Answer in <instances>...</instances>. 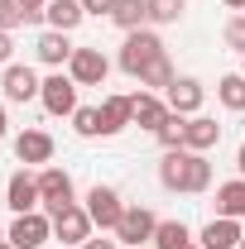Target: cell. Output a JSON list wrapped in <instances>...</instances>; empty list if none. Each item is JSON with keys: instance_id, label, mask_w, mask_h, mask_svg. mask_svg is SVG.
Wrapping results in <instances>:
<instances>
[{"instance_id": "obj_1", "label": "cell", "mask_w": 245, "mask_h": 249, "mask_svg": "<svg viewBox=\"0 0 245 249\" xmlns=\"http://www.w3.org/2000/svg\"><path fill=\"white\" fill-rule=\"evenodd\" d=\"M159 182L168 187V192L197 196V192L212 187V163H207V154H192V149H163V158H159Z\"/></svg>"}, {"instance_id": "obj_2", "label": "cell", "mask_w": 245, "mask_h": 249, "mask_svg": "<svg viewBox=\"0 0 245 249\" xmlns=\"http://www.w3.org/2000/svg\"><path fill=\"white\" fill-rule=\"evenodd\" d=\"M163 53H168V48H163V38L154 29H135V34H125V43H121V72L140 82V72L154 67Z\"/></svg>"}, {"instance_id": "obj_3", "label": "cell", "mask_w": 245, "mask_h": 249, "mask_svg": "<svg viewBox=\"0 0 245 249\" xmlns=\"http://www.w3.org/2000/svg\"><path fill=\"white\" fill-rule=\"evenodd\" d=\"M15 249H39L53 240V216L48 211H24V216L10 220V235H5Z\"/></svg>"}, {"instance_id": "obj_4", "label": "cell", "mask_w": 245, "mask_h": 249, "mask_svg": "<svg viewBox=\"0 0 245 249\" xmlns=\"http://www.w3.org/2000/svg\"><path fill=\"white\" fill-rule=\"evenodd\" d=\"M39 201H43V211L48 216H58L62 206H72L77 201V192H72V173H62V168H39Z\"/></svg>"}, {"instance_id": "obj_5", "label": "cell", "mask_w": 245, "mask_h": 249, "mask_svg": "<svg viewBox=\"0 0 245 249\" xmlns=\"http://www.w3.org/2000/svg\"><path fill=\"white\" fill-rule=\"evenodd\" d=\"M154 230H159V216L149 206H125L121 225H116V240L125 249H140V245H154Z\"/></svg>"}, {"instance_id": "obj_6", "label": "cell", "mask_w": 245, "mask_h": 249, "mask_svg": "<svg viewBox=\"0 0 245 249\" xmlns=\"http://www.w3.org/2000/svg\"><path fill=\"white\" fill-rule=\"evenodd\" d=\"M87 216H92V225H101V230H111V235H116V225H121V216H125L121 192L96 182L92 192H87Z\"/></svg>"}, {"instance_id": "obj_7", "label": "cell", "mask_w": 245, "mask_h": 249, "mask_svg": "<svg viewBox=\"0 0 245 249\" xmlns=\"http://www.w3.org/2000/svg\"><path fill=\"white\" fill-rule=\"evenodd\" d=\"M53 240H62V245H87L92 240V216H87V206H62L58 216H53Z\"/></svg>"}, {"instance_id": "obj_8", "label": "cell", "mask_w": 245, "mask_h": 249, "mask_svg": "<svg viewBox=\"0 0 245 249\" xmlns=\"http://www.w3.org/2000/svg\"><path fill=\"white\" fill-rule=\"evenodd\" d=\"M39 101H43L48 115H72V110H77V82H72L67 72H53V77H43Z\"/></svg>"}, {"instance_id": "obj_9", "label": "cell", "mask_w": 245, "mask_h": 249, "mask_svg": "<svg viewBox=\"0 0 245 249\" xmlns=\"http://www.w3.org/2000/svg\"><path fill=\"white\" fill-rule=\"evenodd\" d=\"M106 72H111V62H106L101 48H77L72 62H67V77H72L77 87H101V82H106Z\"/></svg>"}, {"instance_id": "obj_10", "label": "cell", "mask_w": 245, "mask_h": 249, "mask_svg": "<svg viewBox=\"0 0 245 249\" xmlns=\"http://www.w3.org/2000/svg\"><path fill=\"white\" fill-rule=\"evenodd\" d=\"M15 158L29 163V168H48V163H53V134H48V129H24V134L15 139Z\"/></svg>"}, {"instance_id": "obj_11", "label": "cell", "mask_w": 245, "mask_h": 249, "mask_svg": "<svg viewBox=\"0 0 245 249\" xmlns=\"http://www.w3.org/2000/svg\"><path fill=\"white\" fill-rule=\"evenodd\" d=\"M163 101H168V110H173V115H197V110H202V101H207V87H202L197 77H178V82L163 91Z\"/></svg>"}, {"instance_id": "obj_12", "label": "cell", "mask_w": 245, "mask_h": 249, "mask_svg": "<svg viewBox=\"0 0 245 249\" xmlns=\"http://www.w3.org/2000/svg\"><path fill=\"white\" fill-rule=\"evenodd\" d=\"M0 87H5V101H15V106H24V101H34V96L43 91V82L34 77V67H20V62H10V67H5Z\"/></svg>"}, {"instance_id": "obj_13", "label": "cell", "mask_w": 245, "mask_h": 249, "mask_svg": "<svg viewBox=\"0 0 245 249\" xmlns=\"http://www.w3.org/2000/svg\"><path fill=\"white\" fill-rule=\"evenodd\" d=\"M5 201H10V211H15V216H24V211H39V206H43V201H39V178H34V173H10Z\"/></svg>"}, {"instance_id": "obj_14", "label": "cell", "mask_w": 245, "mask_h": 249, "mask_svg": "<svg viewBox=\"0 0 245 249\" xmlns=\"http://www.w3.org/2000/svg\"><path fill=\"white\" fill-rule=\"evenodd\" d=\"M216 144H221V124H216L212 115H187L183 149H192V154H207V149H216Z\"/></svg>"}, {"instance_id": "obj_15", "label": "cell", "mask_w": 245, "mask_h": 249, "mask_svg": "<svg viewBox=\"0 0 245 249\" xmlns=\"http://www.w3.org/2000/svg\"><path fill=\"white\" fill-rule=\"evenodd\" d=\"M245 240V230H241V220H231V216H216L202 235H197V245L202 249H241Z\"/></svg>"}, {"instance_id": "obj_16", "label": "cell", "mask_w": 245, "mask_h": 249, "mask_svg": "<svg viewBox=\"0 0 245 249\" xmlns=\"http://www.w3.org/2000/svg\"><path fill=\"white\" fill-rule=\"evenodd\" d=\"M173 110H168V101L159 91H135V124L140 129H149V134H159V124L168 120Z\"/></svg>"}, {"instance_id": "obj_17", "label": "cell", "mask_w": 245, "mask_h": 249, "mask_svg": "<svg viewBox=\"0 0 245 249\" xmlns=\"http://www.w3.org/2000/svg\"><path fill=\"white\" fill-rule=\"evenodd\" d=\"M135 124V96H106L101 101V134H121Z\"/></svg>"}, {"instance_id": "obj_18", "label": "cell", "mask_w": 245, "mask_h": 249, "mask_svg": "<svg viewBox=\"0 0 245 249\" xmlns=\"http://www.w3.org/2000/svg\"><path fill=\"white\" fill-rule=\"evenodd\" d=\"M43 19H48V29H58V34H72L77 24H82V19H87V10H82V0H48Z\"/></svg>"}, {"instance_id": "obj_19", "label": "cell", "mask_w": 245, "mask_h": 249, "mask_svg": "<svg viewBox=\"0 0 245 249\" xmlns=\"http://www.w3.org/2000/svg\"><path fill=\"white\" fill-rule=\"evenodd\" d=\"M34 48H39V62H48V67H67L72 53H77V48L67 43V34H58V29L39 34V43H34Z\"/></svg>"}, {"instance_id": "obj_20", "label": "cell", "mask_w": 245, "mask_h": 249, "mask_svg": "<svg viewBox=\"0 0 245 249\" xmlns=\"http://www.w3.org/2000/svg\"><path fill=\"white\" fill-rule=\"evenodd\" d=\"M216 216H231V220L245 216V178L216 187Z\"/></svg>"}, {"instance_id": "obj_21", "label": "cell", "mask_w": 245, "mask_h": 249, "mask_svg": "<svg viewBox=\"0 0 245 249\" xmlns=\"http://www.w3.org/2000/svg\"><path fill=\"white\" fill-rule=\"evenodd\" d=\"M111 24H121L125 34L144 29V24H149V5H144V0H116V10H111Z\"/></svg>"}, {"instance_id": "obj_22", "label": "cell", "mask_w": 245, "mask_h": 249, "mask_svg": "<svg viewBox=\"0 0 245 249\" xmlns=\"http://www.w3.org/2000/svg\"><path fill=\"white\" fill-rule=\"evenodd\" d=\"M173 82H178V72H173V62H168V53H163V58L154 62V67H144V72H140V91H168V87H173Z\"/></svg>"}, {"instance_id": "obj_23", "label": "cell", "mask_w": 245, "mask_h": 249, "mask_svg": "<svg viewBox=\"0 0 245 249\" xmlns=\"http://www.w3.org/2000/svg\"><path fill=\"white\" fill-rule=\"evenodd\" d=\"M187 245H197V240H192V230H187L183 220H159L154 249H187Z\"/></svg>"}, {"instance_id": "obj_24", "label": "cell", "mask_w": 245, "mask_h": 249, "mask_svg": "<svg viewBox=\"0 0 245 249\" xmlns=\"http://www.w3.org/2000/svg\"><path fill=\"white\" fill-rule=\"evenodd\" d=\"M216 96H221L226 110H245V72H226L216 82Z\"/></svg>"}, {"instance_id": "obj_25", "label": "cell", "mask_w": 245, "mask_h": 249, "mask_svg": "<svg viewBox=\"0 0 245 249\" xmlns=\"http://www.w3.org/2000/svg\"><path fill=\"white\" fill-rule=\"evenodd\" d=\"M72 129H77L82 139H96V134H101V106H77V110H72Z\"/></svg>"}, {"instance_id": "obj_26", "label": "cell", "mask_w": 245, "mask_h": 249, "mask_svg": "<svg viewBox=\"0 0 245 249\" xmlns=\"http://www.w3.org/2000/svg\"><path fill=\"white\" fill-rule=\"evenodd\" d=\"M149 5V24H178L183 19V0H144Z\"/></svg>"}, {"instance_id": "obj_27", "label": "cell", "mask_w": 245, "mask_h": 249, "mask_svg": "<svg viewBox=\"0 0 245 249\" xmlns=\"http://www.w3.org/2000/svg\"><path fill=\"white\" fill-rule=\"evenodd\" d=\"M183 129H187V115H168V120L159 124V134H154V139H159L163 149H183Z\"/></svg>"}, {"instance_id": "obj_28", "label": "cell", "mask_w": 245, "mask_h": 249, "mask_svg": "<svg viewBox=\"0 0 245 249\" xmlns=\"http://www.w3.org/2000/svg\"><path fill=\"white\" fill-rule=\"evenodd\" d=\"M20 24H29V19H24V5H20V0H0V29L15 34Z\"/></svg>"}, {"instance_id": "obj_29", "label": "cell", "mask_w": 245, "mask_h": 249, "mask_svg": "<svg viewBox=\"0 0 245 249\" xmlns=\"http://www.w3.org/2000/svg\"><path fill=\"white\" fill-rule=\"evenodd\" d=\"M226 43H231L236 53H245V15H236V19L226 24Z\"/></svg>"}, {"instance_id": "obj_30", "label": "cell", "mask_w": 245, "mask_h": 249, "mask_svg": "<svg viewBox=\"0 0 245 249\" xmlns=\"http://www.w3.org/2000/svg\"><path fill=\"white\" fill-rule=\"evenodd\" d=\"M20 5H24V19H29V24H39L43 10H48V0H20Z\"/></svg>"}, {"instance_id": "obj_31", "label": "cell", "mask_w": 245, "mask_h": 249, "mask_svg": "<svg viewBox=\"0 0 245 249\" xmlns=\"http://www.w3.org/2000/svg\"><path fill=\"white\" fill-rule=\"evenodd\" d=\"M82 10H87V15H106V19H111L116 0H82Z\"/></svg>"}, {"instance_id": "obj_32", "label": "cell", "mask_w": 245, "mask_h": 249, "mask_svg": "<svg viewBox=\"0 0 245 249\" xmlns=\"http://www.w3.org/2000/svg\"><path fill=\"white\" fill-rule=\"evenodd\" d=\"M10 53H15V34L0 29V62H5V67H10Z\"/></svg>"}, {"instance_id": "obj_33", "label": "cell", "mask_w": 245, "mask_h": 249, "mask_svg": "<svg viewBox=\"0 0 245 249\" xmlns=\"http://www.w3.org/2000/svg\"><path fill=\"white\" fill-rule=\"evenodd\" d=\"M82 249H121V240H87Z\"/></svg>"}, {"instance_id": "obj_34", "label": "cell", "mask_w": 245, "mask_h": 249, "mask_svg": "<svg viewBox=\"0 0 245 249\" xmlns=\"http://www.w3.org/2000/svg\"><path fill=\"white\" fill-rule=\"evenodd\" d=\"M10 134V115H5V106H0V139Z\"/></svg>"}, {"instance_id": "obj_35", "label": "cell", "mask_w": 245, "mask_h": 249, "mask_svg": "<svg viewBox=\"0 0 245 249\" xmlns=\"http://www.w3.org/2000/svg\"><path fill=\"white\" fill-rule=\"evenodd\" d=\"M236 168H241V178H245V139H241V154H236Z\"/></svg>"}, {"instance_id": "obj_36", "label": "cell", "mask_w": 245, "mask_h": 249, "mask_svg": "<svg viewBox=\"0 0 245 249\" xmlns=\"http://www.w3.org/2000/svg\"><path fill=\"white\" fill-rule=\"evenodd\" d=\"M221 5H226V10H241V15H245V0H221Z\"/></svg>"}, {"instance_id": "obj_37", "label": "cell", "mask_w": 245, "mask_h": 249, "mask_svg": "<svg viewBox=\"0 0 245 249\" xmlns=\"http://www.w3.org/2000/svg\"><path fill=\"white\" fill-rule=\"evenodd\" d=\"M0 249H15V245H10V240H0Z\"/></svg>"}, {"instance_id": "obj_38", "label": "cell", "mask_w": 245, "mask_h": 249, "mask_svg": "<svg viewBox=\"0 0 245 249\" xmlns=\"http://www.w3.org/2000/svg\"><path fill=\"white\" fill-rule=\"evenodd\" d=\"M241 72H245V53H241Z\"/></svg>"}, {"instance_id": "obj_39", "label": "cell", "mask_w": 245, "mask_h": 249, "mask_svg": "<svg viewBox=\"0 0 245 249\" xmlns=\"http://www.w3.org/2000/svg\"><path fill=\"white\" fill-rule=\"evenodd\" d=\"M187 249H202V245H187Z\"/></svg>"}, {"instance_id": "obj_40", "label": "cell", "mask_w": 245, "mask_h": 249, "mask_svg": "<svg viewBox=\"0 0 245 249\" xmlns=\"http://www.w3.org/2000/svg\"><path fill=\"white\" fill-rule=\"evenodd\" d=\"M241 249H245V240H241Z\"/></svg>"}]
</instances>
